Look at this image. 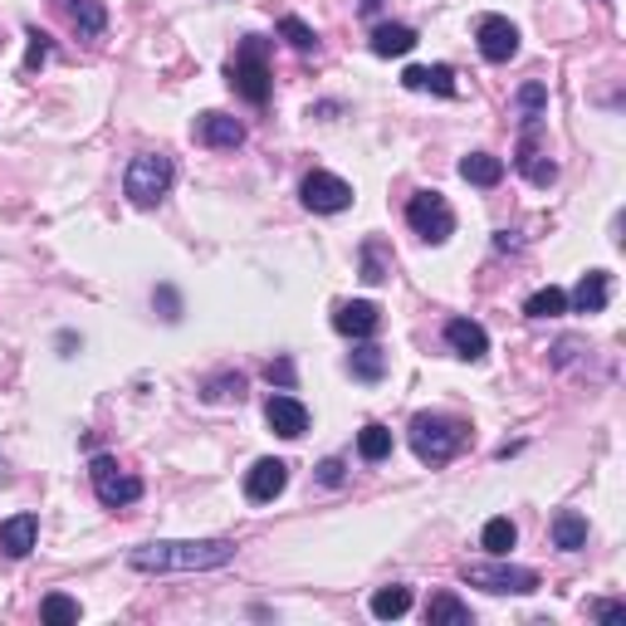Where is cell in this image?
Segmentation results:
<instances>
[{"mask_svg": "<svg viewBox=\"0 0 626 626\" xmlns=\"http://www.w3.org/2000/svg\"><path fill=\"white\" fill-rule=\"evenodd\" d=\"M235 558L230 538H156L127 553L137 573H211Z\"/></svg>", "mask_w": 626, "mask_h": 626, "instance_id": "cell-1", "label": "cell"}, {"mask_svg": "<svg viewBox=\"0 0 626 626\" xmlns=\"http://www.w3.org/2000/svg\"><path fill=\"white\" fill-rule=\"evenodd\" d=\"M225 78H230V88L245 98V103H270V88H274V78H270V39H260V35H245L240 39V49H235V59H230V68H225Z\"/></svg>", "mask_w": 626, "mask_h": 626, "instance_id": "cell-2", "label": "cell"}, {"mask_svg": "<svg viewBox=\"0 0 626 626\" xmlns=\"http://www.w3.org/2000/svg\"><path fill=\"white\" fill-rule=\"evenodd\" d=\"M411 450H416L421 465H446L460 446H465V421L440 416V411H421L411 416Z\"/></svg>", "mask_w": 626, "mask_h": 626, "instance_id": "cell-3", "label": "cell"}, {"mask_svg": "<svg viewBox=\"0 0 626 626\" xmlns=\"http://www.w3.org/2000/svg\"><path fill=\"white\" fill-rule=\"evenodd\" d=\"M172 181H176L172 156H162V152H142V156H133V162H127L123 191H127V201H133V205L152 211V205H162V201H166Z\"/></svg>", "mask_w": 626, "mask_h": 626, "instance_id": "cell-4", "label": "cell"}, {"mask_svg": "<svg viewBox=\"0 0 626 626\" xmlns=\"http://www.w3.org/2000/svg\"><path fill=\"white\" fill-rule=\"evenodd\" d=\"M460 577H465L470 587H485V592L504 597V592H538V573L534 567H518V563H504V558H494V563H465L460 567Z\"/></svg>", "mask_w": 626, "mask_h": 626, "instance_id": "cell-5", "label": "cell"}, {"mask_svg": "<svg viewBox=\"0 0 626 626\" xmlns=\"http://www.w3.org/2000/svg\"><path fill=\"white\" fill-rule=\"evenodd\" d=\"M406 225L426 245H446L455 235V211H450V201L440 191H416L406 201Z\"/></svg>", "mask_w": 626, "mask_h": 626, "instance_id": "cell-6", "label": "cell"}, {"mask_svg": "<svg viewBox=\"0 0 626 626\" xmlns=\"http://www.w3.org/2000/svg\"><path fill=\"white\" fill-rule=\"evenodd\" d=\"M88 479H93V494L103 499L108 509H127V504H137V499H142V479L127 475L113 455H93V460H88Z\"/></svg>", "mask_w": 626, "mask_h": 626, "instance_id": "cell-7", "label": "cell"}, {"mask_svg": "<svg viewBox=\"0 0 626 626\" xmlns=\"http://www.w3.org/2000/svg\"><path fill=\"white\" fill-rule=\"evenodd\" d=\"M299 201L309 205V211H318V215H338V211L352 205V186L342 181V176H333V172H309L299 181Z\"/></svg>", "mask_w": 626, "mask_h": 626, "instance_id": "cell-8", "label": "cell"}, {"mask_svg": "<svg viewBox=\"0 0 626 626\" xmlns=\"http://www.w3.org/2000/svg\"><path fill=\"white\" fill-rule=\"evenodd\" d=\"M514 166L528 176V186H553L558 181V162L543 152V127H518Z\"/></svg>", "mask_w": 626, "mask_h": 626, "instance_id": "cell-9", "label": "cell"}, {"mask_svg": "<svg viewBox=\"0 0 626 626\" xmlns=\"http://www.w3.org/2000/svg\"><path fill=\"white\" fill-rule=\"evenodd\" d=\"M475 45H479V54H485L489 64H509V59L518 54V29L509 25L504 15H479Z\"/></svg>", "mask_w": 626, "mask_h": 626, "instance_id": "cell-10", "label": "cell"}, {"mask_svg": "<svg viewBox=\"0 0 626 626\" xmlns=\"http://www.w3.org/2000/svg\"><path fill=\"white\" fill-rule=\"evenodd\" d=\"M264 421H270L274 436L299 440L303 430H309V406H303L299 397H289V391H274V397L264 401Z\"/></svg>", "mask_w": 626, "mask_h": 626, "instance_id": "cell-11", "label": "cell"}, {"mask_svg": "<svg viewBox=\"0 0 626 626\" xmlns=\"http://www.w3.org/2000/svg\"><path fill=\"white\" fill-rule=\"evenodd\" d=\"M284 485H289V465L264 455V460H254L250 475H245V499H250V504H270V499L284 494Z\"/></svg>", "mask_w": 626, "mask_h": 626, "instance_id": "cell-12", "label": "cell"}, {"mask_svg": "<svg viewBox=\"0 0 626 626\" xmlns=\"http://www.w3.org/2000/svg\"><path fill=\"white\" fill-rule=\"evenodd\" d=\"M191 137L201 147H215V152H225V147H240L245 142V123L240 117H230V113H196V123H191Z\"/></svg>", "mask_w": 626, "mask_h": 626, "instance_id": "cell-13", "label": "cell"}, {"mask_svg": "<svg viewBox=\"0 0 626 626\" xmlns=\"http://www.w3.org/2000/svg\"><path fill=\"white\" fill-rule=\"evenodd\" d=\"M333 328H338L342 338H372V333L381 328V309L372 299H348L333 309Z\"/></svg>", "mask_w": 626, "mask_h": 626, "instance_id": "cell-14", "label": "cell"}, {"mask_svg": "<svg viewBox=\"0 0 626 626\" xmlns=\"http://www.w3.org/2000/svg\"><path fill=\"white\" fill-rule=\"evenodd\" d=\"M446 342H450V352L465 358V362H485V352H489V333L479 328L475 318H450L446 323Z\"/></svg>", "mask_w": 626, "mask_h": 626, "instance_id": "cell-15", "label": "cell"}, {"mask_svg": "<svg viewBox=\"0 0 626 626\" xmlns=\"http://www.w3.org/2000/svg\"><path fill=\"white\" fill-rule=\"evenodd\" d=\"M401 84L411 88V93H440V98H455V74H450L446 64H411L406 74H401Z\"/></svg>", "mask_w": 626, "mask_h": 626, "instance_id": "cell-16", "label": "cell"}, {"mask_svg": "<svg viewBox=\"0 0 626 626\" xmlns=\"http://www.w3.org/2000/svg\"><path fill=\"white\" fill-rule=\"evenodd\" d=\"M606 299H612V274L606 270H587L583 279H577V289H573V309L577 313H602L606 309Z\"/></svg>", "mask_w": 626, "mask_h": 626, "instance_id": "cell-17", "label": "cell"}, {"mask_svg": "<svg viewBox=\"0 0 626 626\" xmlns=\"http://www.w3.org/2000/svg\"><path fill=\"white\" fill-rule=\"evenodd\" d=\"M35 538H39V518L35 514H15V518L0 524V553H5V558H29Z\"/></svg>", "mask_w": 626, "mask_h": 626, "instance_id": "cell-18", "label": "cell"}, {"mask_svg": "<svg viewBox=\"0 0 626 626\" xmlns=\"http://www.w3.org/2000/svg\"><path fill=\"white\" fill-rule=\"evenodd\" d=\"M59 5L68 10V25H74L84 39H98V35L108 29V10H103V0H59Z\"/></svg>", "mask_w": 626, "mask_h": 626, "instance_id": "cell-19", "label": "cell"}, {"mask_svg": "<svg viewBox=\"0 0 626 626\" xmlns=\"http://www.w3.org/2000/svg\"><path fill=\"white\" fill-rule=\"evenodd\" d=\"M416 49V29L411 25H377L372 29V54L377 59H401Z\"/></svg>", "mask_w": 626, "mask_h": 626, "instance_id": "cell-20", "label": "cell"}, {"mask_svg": "<svg viewBox=\"0 0 626 626\" xmlns=\"http://www.w3.org/2000/svg\"><path fill=\"white\" fill-rule=\"evenodd\" d=\"M460 176H465L470 186H499L504 181V162H499L494 152H470V156H460Z\"/></svg>", "mask_w": 626, "mask_h": 626, "instance_id": "cell-21", "label": "cell"}, {"mask_svg": "<svg viewBox=\"0 0 626 626\" xmlns=\"http://www.w3.org/2000/svg\"><path fill=\"white\" fill-rule=\"evenodd\" d=\"M426 622H430V626H470L475 616H470V606L460 602L455 592H436V597L426 602Z\"/></svg>", "mask_w": 626, "mask_h": 626, "instance_id": "cell-22", "label": "cell"}, {"mask_svg": "<svg viewBox=\"0 0 626 626\" xmlns=\"http://www.w3.org/2000/svg\"><path fill=\"white\" fill-rule=\"evenodd\" d=\"M367 606H372V616H377V622H397V616H406V612H411V587H401V583L377 587Z\"/></svg>", "mask_w": 626, "mask_h": 626, "instance_id": "cell-23", "label": "cell"}, {"mask_svg": "<svg viewBox=\"0 0 626 626\" xmlns=\"http://www.w3.org/2000/svg\"><path fill=\"white\" fill-rule=\"evenodd\" d=\"M553 548H563V553L587 548V518L577 514V509H563V514L553 518Z\"/></svg>", "mask_w": 626, "mask_h": 626, "instance_id": "cell-24", "label": "cell"}, {"mask_svg": "<svg viewBox=\"0 0 626 626\" xmlns=\"http://www.w3.org/2000/svg\"><path fill=\"white\" fill-rule=\"evenodd\" d=\"M514 103H518V123H524V127H543V108H548V88L543 84H524L514 93Z\"/></svg>", "mask_w": 626, "mask_h": 626, "instance_id": "cell-25", "label": "cell"}, {"mask_svg": "<svg viewBox=\"0 0 626 626\" xmlns=\"http://www.w3.org/2000/svg\"><path fill=\"white\" fill-rule=\"evenodd\" d=\"M348 367H352L358 381H381V372H387V352L372 348V342H362V348L348 358Z\"/></svg>", "mask_w": 626, "mask_h": 626, "instance_id": "cell-26", "label": "cell"}, {"mask_svg": "<svg viewBox=\"0 0 626 626\" xmlns=\"http://www.w3.org/2000/svg\"><path fill=\"white\" fill-rule=\"evenodd\" d=\"M358 455L367 460V465L387 460V455H391V430L377 426V421H372V426H362V430H358Z\"/></svg>", "mask_w": 626, "mask_h": 626, "instance_id": "cell-27", "label": "cell"}, {"mask_svg": "<svg viewBox=\"0 0 626 626\" xmlns=\"http://www.w3.org/2000/svg\"><path fill=\"white\" fill-rule=\"evenodd\" d=\"M514 538H518L514 518H504V514H499V518H489V524H485V534H479V543L489 548V558H504L509 548H514Z\"/></svg>", "mask_w": 626, "mask_h": 626, "instance_id": "cell-28", "label": "cell"}, {"mask_svg": "<svg viewBox=\"0 0 626 626\" xmlns=\"http://www.w3.org/2000/svg\"><path fill=\"white\" fill-rule=\"evenodd\" d=\"M524 313L528 318H558V313H567V293L563 289H538V293H528V303H524Z\"/></svg>", "mask_w": 626, "mask_h": 626, "instance_id": "cell-29", "label": "cell"}, {"mask_svg": "<svg viewBox=\"0 0 626 626\" xmlns=\"http://www.w3.org/2000/svg\"><path fill=\"white\" fill-rule=\"evenodd\" d=\"M358 260H362V279H367V284H381V279H387V245H381V240H367V245H362V254H358Z\"/></svg>", "mask_w": 626, "mask_h": 626, "instance_id": "cell-30", "label": "cell"}, {"mask_svg": "<svg viewBox=\"0 0 626 626\" xmlns=\"http://www.w3.org/2000/svg\"><path fill=\"white\" fill-rule=\"evenodd\" d=\"M39 622H49V626H64V622H78V602H74V597H64V592L45 597V602H39Z\"/></svg>", "mask_w": 626, "mask_h": 626, "instance_id": "cell-31", "label": "cell"}, {"mask_svg": "<svg viewBox=\"0 0 626 626\" xmlns=\"http://www.w3.org/2000/svg\"><path fill=\"white\" fill-rule=\"evenodd\" d=\"M279 39H289L299 54H313V49H318V35H313V29L303 25L299 15H284V20H279Z\"/></svg>", "mask_w": 626, "mask_h": 626, "instance_id": "cell-32", "label": "cell"}, {"mask_svg": "<svg viewBox=\"0 0 626 626\" xmlns=\"http://www.w3.org/2000/svg\"><path fill=\"white\" fill-rule=\"evenodd\" d=\"M201 397H205V401H225V397L240 401V397H245V377H240V372H221V377H211V381L201 387Z\"/></svg>", "mask_w": 626, "mask_h": 626, "instance_id": "cell-33", "label": "cell"}, {"mask_svg": "<svg viewBox=\"0 0 626 626\" xmlns=\"http://www.w3.org/2000/svg\"><path fill=\"white\" fill-rule=\"evenodd\" d=\"M25 39H29V49H25V74H35V68L49 59V49H54V45H49V35H45V29H29Z\"/></svg>", "mask_w": 626, "mask_h": 626, "instance_id": "cell-34", "label": "cell"}, {"mask_svg": "<svg viewBox=\"0 0 626 626\" xmlns=\"http://www.w3.org/2000/svg\"><path fill=\"white\" fill-rule=\"evenodd\" d=\"M587 612H592L597 622H626V602H592Z\"/></svg>", "mask_w": 626, "mask_h": 626, "instance_id": "cell-35", "label": "cell"}, {"mask_svg": "<svg viewBox=\"0 0 626 626\" xmlns=\"http://www.w3.org/2000/svg\"><path fill=\"white\" fill-rule=\"evenodd\" d=\"M264 377H270V381H279V387L289 391V387H293V362H289V358L270 362V367H264Z\"/></svg>", "mask_w": 626, "mask_h": 626, "instance_id": "cell-36", "label": "cell"}, {"mask_svg": "<svg viewBox=\"0 0 626 626\" xmlns=\"http://www.w3.org/2000/svg\"><path fill=\"white\" fill-rule=\"evenodd\" d=\"M318 479H323V485H342V460H323Z\"/></svg>", "mask_w": 626, "mask_h": 626, "instance_id": "cell-37", "label": "cell"}, {"mask_svg": "<svg viewBox=\"0 0 626 626\" xmlns=\"http://www.w3.org/2000/svg\"><path fill=\"white\" fill-rule=\"evenodd\" d=\"M156 299H162V309H166V313H162L166 323H176V318H181V313H176V293H172V289H156Z\"/></svg>", "mask_w": 626, "mask_h": 626, "instance_id": "cell-38", "label": "cell"}, {"mask_svg": "<svg viewBox=\"0 0 626 626\" xmlns=\"http://www.w3.org/2000/svg\"><path fill=\"white\" fill-rule=\"evenodd\" d=\"M514 245H518V240H514L509 230H499V235H494V250H514Z\"/></svg>", "mask_w": 626, "mask_h": 626, "instance_id": "cell-39", "label": "cell"}, {"mask_svg": "<svg viewBox=\"0 0 626 626\" xmlns=\"http://www.w3.org/2000/svg\"><path fill=\"white\" fill-rule=\"evenodd\" d=\"M358 10H362V15H377V10H381V0H358Z\"/></svg>", "mask_w": 626, "mask_h": 626, "instance_id": "cell-40", "label": "cell"}, {"mask_svg": "<svg viewBox=\"0 0 626 626\" xmlns=\"http://www.w3.org/2000/svg\"><path fill=\"white\" fill-rule=\"evenodd\" d=\"M0 485H5V455H0Z\"/></svg>", "mask_w": 626, "mask_h": 626, "instance_id": "cell-41", "label": "cell"}]
</instances>
